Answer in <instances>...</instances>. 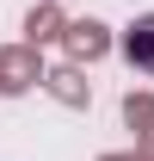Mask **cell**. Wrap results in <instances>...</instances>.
<instances>
[{
  "label": "cell",
  "instance_id": "6da1fadb",
  "mask_svg": "<svg viewBox=\"0 0 154 161\" xmlns=\"http://www.w3.org/2000/svg\"><path fill=\"white\" fill-rule=\"evenodd\" d=\"M123 62L142 68V75H154V13H142V19L123 31Z\"/></svg>",
  "mask_w": 154,
  "mask_h": 161
}]
</instances>
